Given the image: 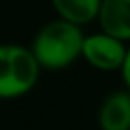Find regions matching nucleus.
<instances>
[{"instance_id":"f03ea898","label":"nucleus","mask_w":130,"mask_h":130,"mask_svg":"<svg viewBox=\"0 0 130 130\" xmlns=\"http://www.w3.org/2000/svg\"><path fill=\"white\" fill-rule=\"evenodd\" d=\"M42 67L31 48L0 44V100H13L29 94L38 82Z\"/></svg>"},{"instance_id":"39448f33","label":"nucleus","mask_w":130,"mask_h":130,"mask_svg":"<svg viewBox=\"0 0 130 130\" xmlns=\"http://www.w3.org/2000/svg\"><path fill=\"white\" fill-rule=\"evenodd\" d=\"M102 130H130V92L117 90L105 96L98 111Z\"/></svg>"},{"instance_id":"f257e3e1","label":"nucleus","mask_w":130,"mask_h":130,"mask_svg":"<svg viewBox=\"0 0 130 130\" xmlns=\"http://www.w3.org/2000/svg\"><path fill=\"white\" fill-rule=\"evenodd\" d=\"M82 42V27L56 17L38 29L29 48L42 69L61 71L71 67L80 57Z\"/></svg>"},{"instance_id":"0eeeda50","label":"nucleus","mask_w":130,"mask_h":130,"mask_svg":"<svg viewBox=\"0 0 130 130\" xmlns=\"http://www.w3.org/2000/svg\"><path fill=\"white\" fill-rule=\"evenodd\" d=\"M119 73H121V77H122V82H124L126 90L130 92V44H128V48H126V56H124V61H122Z\"/></svg>"},{"instance_id":"7ed1b4c3","label":"nucleus","mask_w":130,"mask_h":130,"mask_svg":"<svg viewBox=\"0 0 130 130\" xmlns=\"http://www.w3.org/2000/svg\"><path fill=\"white\" fill-rule=\"evenodd\" d=\"M128 44L119 38L111 37L103 31L84 35L80 57L98 71L109 73V71H119L126 56Z\"/></svg>"},{"instance_id":"423d86ee","label":"nucleus","mask_w":130,"mask_h":130,"mask_svg":"<svg viewBox=\"0 0 130 130\" xmlns=\"http://www.w3.org/2000/svg\"><path fill=\"white\" fill-rule=\"evenodd\" d=\"M57 17L73 25L84 27L92 21H98L102 0H50Z\"/></svg>"},{"instance_id":"20e7f679","label":"nucleus","mask_w":130,"mask_h":130,"mask_svg":"<svg viewBox=\"0 0 130 130\" xmlns=\"http://www.w3.org/2000/svg\"><path fill=\"white\" fill-rule=\"evenodd\" d=\"M98 25L100 31L130 44V0H102Z\"/></svg>"}]
</instances>
